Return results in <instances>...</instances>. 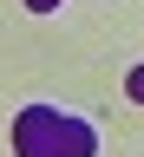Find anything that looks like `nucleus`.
I'll return each mask as SVG.
<instances>
[{
  "instance_id": "1",
  "label": "nucleus",
  "mask_w": 144,
  "mask_h": 157,
  "mask_svg": "<svg viewBox=\"0 0 144 157\" xmlns=\"http://www.w3.org/2000/svg\"><path fill=\"white\" fill-rule=\"evenodd\" d=\"M13 151L20 157H92L98 131L85 118H72V111L33 105V111H20V124H13Z\"/></svg>"
},
{
  "instance_id": "2",
  "label": "nucleus",
  "mask_w": 144,
  "mask_h": 157,
  "mask_svg": "<svg viewBox=\"0 0 144 157\" xmlns=\"http://www.w3.org/2000/svg\"><path fill=\"white\" fill-rule=\"evenodd\" d=\"M125 92H131V105H144V66H131V72H125Z\"/></svg>"
},
{
  "instance_id": "3",
  "label": "nucleus",
  "mask_w": 144,
  "mask_h": 157,
  "mask_svg": "<svg viewBox=\"0 0 144 157\" xmlns=\"http://www.w3.org/2000/svg\"><path fill=\"white\" fill-rule=\"evenodd\" d=\"M26 7H33V13H46V7H59V0H26Z\"/></svg>"
}]
</instances>
